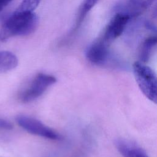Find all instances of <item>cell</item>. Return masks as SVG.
Segmentation results:
<instances>
[{"mask_svg":"<svg viewBox=\"0 0 157 157\" xmlns=\"http://www.w3.org/2000/svg\"><path fill=\"white\" fill-rule=\"evenodd\" d=\"M38 25V17L31 11H15L4 21L0 30V41L13 36L33 33Z\"/></svg>","mask_w":157,"mask_h":157,"instance_id":"6da1fadb","label":"cell"},{"mask_svg":"<svg viewBox=\"0 0 157 157\" xmlns=\"http://www.w3.org/2000/svg\"><path fill=\"white\" fill-rule=\"evenodd\" d=\"M133 72L136 82L143 94L151 101L156 103V76L154 71L140 61L133 64Z\"/></svg>","mask_w":157,"mask_h":157,"instance_id":"7a4b0ae2","label":"cell"},{"mask_svg":"<svg viewBox=\"0 0 157 157\" xmlns=\"http://www.w3.org/2000/svg\"><path fill=\"white\" fill-rule=\"evenodd\" d=\"M56 82V78L54 76L44 73H39L21 92L20 101L27 103L36 100Z\"/></svg>","mask_w":157,"mask_h":157,"instance_id":"3957f363","label":"cell"},{"mask_svg":"<svg viewBox=\"0 0 157 157\" xmlns=\"http://www.w3.org/2000/svg\"><path fill=\"white\" fill-rule=\"evenodd\" d=\"M18 125L30 134L51 140H61L62 137L40 121L31 117L20 115L16 117Z\"/></svg>","mask_w":157,"mask_h":157,"instance_id":"277c9868","label":"cell"},{"mask_svg":"<svg viewBox=\"0 0 157 157\" xmlns=\"http://www.w3.org/2000/svg\"><path fill=\"white\" fill-rule=\"evenodd\" d=\"M155 0H122L116 7L117 13H121L129 18L144 13Z\"/></svg>","mask_w":157,"mask_h":157,"instance_id":"5b68a950","label":"cell"},{"mask_svg":"<svg viewBox=\"0 0 157 157\" xmlns=\"http://www.w3.org/2000/svg\"><path fill=\"white\" fill-rule=\"evenodd\" d=\"M109 43L103 38L93 42L86 52V58L93 64L101 65L106 62L109 55Z\"/></svg>","mask_w":157,"mask_h":157,"instance_id":"8992f818","label":"cell"},{"mask_svg":"<svg viewBox=\"0 0 157 157\" xmlns=\"http://www.w3.org/2000/svg\"><path fill=\"white\" fill-rule=\"evenodd\" d=\"M129 19L123 13H117L108 24L102 38L110 44L122 34Z\"/></svg>","mask_w":157,"mask_h":157,"instance_id":"52a82bcc","label":"cell"},{"mask_svg":"<svg viewBox=\"0 0 157 157\" xmlns=\"http://www.w3.org/2000/svg\"><path fill=\"white\" fill-rule=\"evenodd\" d=\"M115 145L123 157H149L141 147L132 142L118 139L116 141Z\"/></svg>","mask_w":157,"mask_h":157,"instance_id":"ba28073f","label":"cell"},{"mask_svg":"<svg viewBox=\"0 0 157 157\" xmlns=\"http://www.w3.org/2000/svg\"><path fill=\"white\" fill-rule=\"evenodd\" d=\"M18 65V58L12 52L0 51V73L15 68Z\"/></svg>","mask_w":157,"mask_h":157,"instance_id":"9c48e42d","label":"cell"},{"mask_svg":"<svg viewBox=\"0 0 157 157\" xmlns=\"http://www.w3.org/2000/svg\"><path fill=\"white\" fill-rule=\"evenodd\" d=\"M156 44V37L155 36H151L144 41L139 55L140 62L145 63L149 60Z\"/></svg>","mask_w":157,"mask_h":157,"instance_id":"30bf717a","label":"cell"},{"mask_svg":"<svg viewBox=\"0 0 157 157\" xmlns=\"http://www.w3.org/2000/svg\"><path fill=\"white\" fill-rule=\"evenodd\" d=\"M99 0H84L83 3L80 8L78 19L77 20L76 28L81 23L86 13L94 6Z\"/></svg>","mask_w":157,"mask_h":157,"instance_id":"8fae6325","label":"cell"},{"mask_svg":"<svg viewBox=\"0 0 157 157\" xmlns=\"http://www.w3.org/2000/svg\"><path fill=\"white\" fill-rule=\"evenodd\" d=\"M41 0H22L16 11H31L34 10L38 6Z\"/></svg>","mask_w":157,"mask_h":157,"instance_id":"7c38bea8","label":"cell"},{"mask_svg":"<svg viewBox=\"0 0 157 157\" xmlns=\"http://www.w3.org/2000/svg\"><path fill=\"white\" fill-rule=\"evenodd\" d=\"M13 128L12 124L9 121L0 118V129H6L9 130Z\"/></svg>","mask_w":157,"mask_h":157,"instance_id":"4fadbf2b","label":"cell"},{"mask_svg":"<svg viewBox=\"0 0 157 157\" xmlns=\"http://www.w3.org/2000/svg\"><path fill=\"white\" fill-rule=\"evenodd\" d=\"M12 0H0V12L12 1Z\"/></svg>","mask_w":157,"mask_h":157,"instance_id":"5bb4252c","label":"cell"}]
</instances>
